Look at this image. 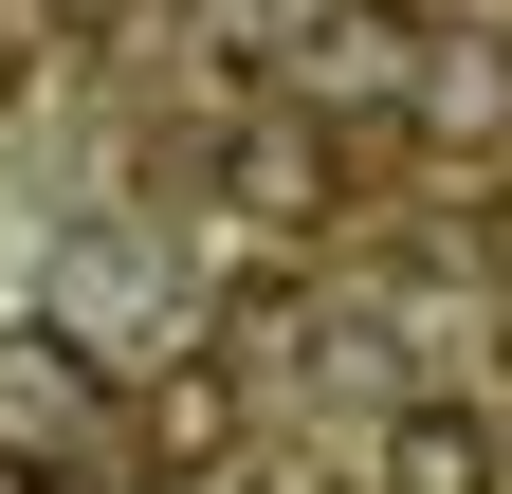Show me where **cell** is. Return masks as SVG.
<instances>
[{"label": "cell", "instance_id": "obj_1", "mask_svg": "<svg viewBox=\"0 0 512 494\" xmlns=\"http://www.w3.org/2000/svg\"><path fill=\"white\" fill-rule=\"evenodd\" d=\"M92 440H110V366H92L74 330H55V312H19V330H0V458L74 476Z\"/></svg>", "mask_w": 512, "mask_h": 494}, {"label": "cell", "instance_id": "obj_2", "mask_svg": "<svg viewBox=\"0 0 512 494\" xmlns=\"http://www.w3.org/2000/svg\"><path fill=\"white\" fill-rule=\"evenodd\" d=\"M384 494H494V421H403L384 440Z\"/></svg>", "mask_w": 512, "mask_h": 494}, {"label": "cell", "instance_id": "obj_3", "mask_svg": "<svg viewBox=\"0 0 512 494\" xmlns=\"http://www.w3.org/2000/svg\"><path fill=\"white\" fill-rule=\"evenodd\" d=\"M0 494H55V476H37V458H0Z\"/></svg>", "mask_w": 512, "mask_h": 494}]
</instances>
